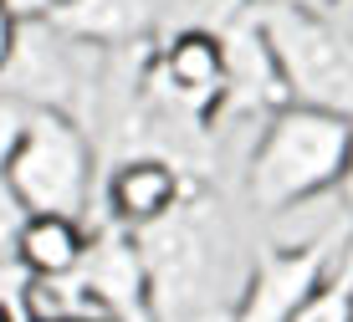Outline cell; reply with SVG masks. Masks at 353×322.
Masks as SVG:
<instances>
[{
	"label": "cell",
	"instance_id": "cell-8",
	"mask_svg": "<svg viewBox=\"0 0 353 322\" xmlns=\"http://www.w3.org/2000/svg\"><path fill=\"white\" fill-rule=\"evenodd\" d=\"M194 184L200 179L185 174L164 154H128L108 169V220H118L128 230H143L154 220H164Z\"/></svg>",
	"mask_w": 353,
	"mask_h": 322
},
{
	"label": "cell",
	"instance_id": "cell-15",
	"mask_svg": "<svg viewBox=\"0 0 353 322\" xmlns=\"http://www.w3.org/2000/svg\"><path fill=\"white\" fill-rule=\"evenodd\" d=\"M0 322H41V317H36L31 307L16 296V302H6V307H0Z\"/></svg>",
	"mask_w": 353,
	"mask_h": 322
},
{
	"label": "cell",
	"instance_id": "cell-6",
	"mask_svg": "<svg viewBox=\"0 0 353 322\" xmlns=\"http://www.w3.org/2000/svg\"><path fill=\"white\" fill-rule=\"evenodd\" d=\"M348 225H353V215H343V225L333 235H312V241H297V245H287V241L261 245L246 266V281H241L230 322H292V312L307 302V292L333 266Z\"/></svg>",
	"mask_w": 353,
	"mask_h": 322
},
{
	"label": "cell",
	"instance_id": "cell-12",
	"mask_svg": "<svg viewBox=\"0 0 353 322\" xmlns=\"http://www.w3.org/2000/svg\"><path fill=\"white\" fill-rule=\"evenodd\" d=\"M31 210L21 205V194L10 190V179L0 174V261H10L16 256V235H21V220H26Z\"/></svg>",
	"mask_w": 353,
	"mask_h": 322
},
{
	"label": "cell",
	"instance_id": "cell-19",
	"mask_svg": "<svg viewBox=\"0 0 353 322\" xmlns=\"http://www.w3.org/2000/svg\"><path fill=\"white\" fill-rule=\"evenodd\" d=\"M62 322H113V317H62Z\"/></svg>",
	"mask_w": 353,
	"mask_h": 322
},
{
	"label": "cell",
	"instance_id": "cell-16",
	"mask_svg": "<svg viewBox=\"0 0 353 322\" xmlns=\"http://www.w3.org/2000/svg\"><path fill=\"white\" fill-rule=\"evenodd\" d=\"M327 16H333L338 26H343V31L353 36V0H333V6H327Z\"/></svg>",
	"mask_w": 353,
	"mask_h": 322
},
{
	"label": "cell",
	"instance_id": "cell-11",
	"mask_svg": "<svg viewBox=\"0 0 353 322\" xmlns=\"http://www.w3.org/2000/svg\"><path fill=\"white\" fill-rule=\"evenodd\" d=\"M292 322H353V225L343 235V245H338L333 266L323 271V281L292 312Z\"/></svg>",
	"mask_w": 353,
	"mask_h": 322
},
{
	"label": "cell",
	"instance_id": "cell-10",
	"mask_svg": "<svg viewBox=\"0 0 353 322\" xmlns=\"http://www.w3.org/2000/svg\"><path fill=\"white\" fill-rule=\"evenodd\" d=\"M82 245H88V230L77 215H36L31 210L16 235V261L26 266V276H67L82 261Z\"/></svg>",
	"mask_w": 353,
	"mask_h": 322
},
{
	"label": "cell",
	"instance_id": "cell-18",
	"mask_svg": "<svg viewBox=\"0 0 353 322\" xmlns=\"http://www.w3.org/2000/svg\"><path fill=\"white\" fill-rule=\"evenodd\" d=\"M297 6H312V10H327L333 0H297Z\"/></svg>",
	"mask_w": 353,
	"mask_h": 322
},
{
	"label": "cell",
	"instance_id": "cell-9",
	"mask_svg": "<svg viewBox=\"0 0 353 322\" xmlns=\"http://www.w3.org/2000/svg\"><path fill=\"white\" fill-rule=\"evenodd\" d=\"M174 0H57L52 21L103 52H139L164 26Z\"/></svg>",
	"mask_w": 353,
	"mask_h": 322
},
{
	"label": "cell",
	"instance_id": "cell-3",
	"mask_svg": "<svg viewBox=\"0 0 353 322\" xmlns=\"http://www.w3.org/2000/svg\"><path fill=\"white\" fill-rule=\"evenodd\" d=\"M241 10H251L256 21L287 103L353 118V36L327 10L297 6V0H256Z\"/></svg>",
	"mask_w": 353,
	"mask_h": 322
},
{
	"label": "cell",
	"instance_id": "cell-20",
	"mask_svg": "<svg viewBox=\"0 0 353 322\" xmlns=\"http://www.w3.org/2000/svg\"><path fill=\"white\" fill-rule=\"evenodd\" d=\"M205 6H215V10H221V0H205Z\"/></svg>",
	"mask_w": 353,
	"mask_h": 322
},
{
	"label": "cell",
	"instance_id": "cell-4",
	"mask_svg": "<svg viewBox=\"0 0 353 322\" xmlns=\"http://www.w3.org/2000/svg\"><path fill=\"white\" fill-rule=\"evenodd\" d=\"M0 92L16 97V103H26V108L72 113L92 133L103 92H108V52L77 41V36L62 31L52 16L21 21L16 52H10V61L0 67Z\"/></svg>",
	"mask_w": 353,
	"mask_h": 322
},
{
	"label": "cell",
	"instance_id": "cell-17",
	"mask_svg": "<svg viewBox=\"0 0 353 322\" xmlns=\"http://www.w3.org/2000/svg\"><path fill=\"white\" fill-rule=\"evenodd\" d=\"M338 194H343V210L353 215V148H348V169H343V179H338Z\"/></svg>",
	"mask_w": 353,
	"mask_h": 322
},
{
	"label": "cell",
	"instance_id": "cell-1",
	"mask_svg": "<svg viewBox=\"0 0 353 322\" xmlns=\"http://www.w3.org/2000/svg\"><path fill=\"white\" fill-rule=\"evenodd\" d=\"M133 235L149 266L154 322H230L251 256H241L236 230L215 194L194 184L164 220Z\"/></svg>",
	"mask_w": 353,
	"mask_h": 322
},
{
	"label": "cell",
	"instance_id": "cell-14",
	"mask_svg": "<svg viewBox=\"0 0 353 322\" xmlns=\"http://www.w3.org/2000/svg\"><path fill=\"white\" fill-rule=\"evenodd\" d=\"M16 36H21V21L10 16L6 6H0V67L10 61V52H16Z\"/></svg>",
	"mask_w": 353,
	"mask_h": 322
},
{
	"label": "cell",
	"instance_id": "cell-2",
	"mask_svg": "<svg viewBox=\"0 0 353 322\" xmlns=\"http://www.w3.org/2000/svg\"><path fill=\"white\" fill-rule=\"evenodd\" d=\"M353 148V118L307 103L272 108L246 154V205L256 215H282L338 190Z\"/></svg>",
	"mask_w": 353,
	"mask_h": 322
},
{
	"label": "cell",
	"instance_id": "cell-13",
	"mask_svg": "<svg viewBox=\"0 0 353 322\" xmlns=\"http://www.w3.org/2000/svg\"><path fill=\"white\" fill-rule=\"evenodd\" d=\"M0 6H6L16 21H36V16H52L57 0H0Z\"/></svg>",
	"mask_w": 353,
	"mask_h": 322
},
{
	"label": "cell",
	"instance_id": "cell-7",
	"mask_svg": "<svg viewBox=\"0 0 353 322\" xmlns=\"http://www.w3.org/2000/svg\"><path fill=\"white\" fill-rule=\"evenodd\" d=\"M67 281L77 287L103 317L113 322H154L149 312V266H143L139 235L118 220H103L88 230L82 261L67 271Z\"/></svg>",
	"mask_w": 353,
	"mask_h": 322
},
{
	"label": "cell",
	"instance_id": "cell-5",
	"mask_svg": "<svg viewBox=\"0 0 353 322\" xmlns=\"http://www.w3.org/2000/svg\"><path fill=\"white\" fill-rule=\"evenodd\" d=\"M92 133L82 128L72 113L57 108H31L21 143L6 164L10 190L21 194V205L36 215H77L92 200Z\"/></svg>",
	"mask_w": 353,
	"mask_h": 322
}]
</instances>
